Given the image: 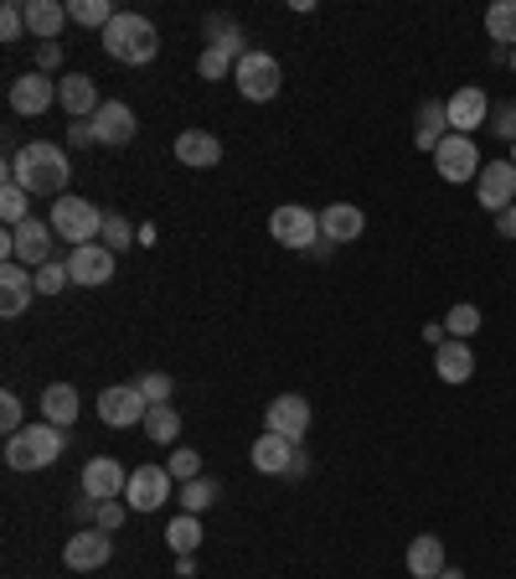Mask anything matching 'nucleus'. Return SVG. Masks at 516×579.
Returning <instances> with one entry per match:
<instances>
[{
  "label": "nucleus",
  "mask_w": 516,
  "mask_h": 579,
  "mask_svg": "<svg viewBox=\"0 0 516 579\" xmlns=\"http://www.w3.org/2000/svg\"><path fill=\"white\" fill-rule=\"evenodd\" d=\"M67 177H73V161H67L63 145L52 140L21 145L6 161V181H17L27 197H67Z\"/></svg>",
  "instance_id": "1"
},
{
  "label": "nucleus",
  "mask_w": 516,
  "mask_h": 579,
  "mask_svg": "<svg viewBox=\"0 0 516 579\" xmlns=\"http://www.w3.org/2000/svg\"><path fill=\"white\" fill-rule=\"evenodd\" d=\"M98 42H104V52H109L114 63H129V67L156 63V52H160L156 21L140 17V11H119V17L98 32Z\"/></svg>",
  "instance_id": "2"
},
{
  "label": "nucleus",
  "mask_w": 516,
  "mask_h": 579,
  "mask_svg": "<svg viewBox=\"0 0 516 579\" xmlns=\"http://www.w3.org/2000/svg\"><path fill=\"white\" fill-rule=\"evenodd\" d=\"M63 434L57 424H48V419H36V424H27L21 434H11L6 440V466L11 471H48L57 455H63Z\"/></svg>",
  "instance_id": "3"
},
{
  "label": "nucleus",
  "mask_w": 516,
  "mask_h": 579,
  "mask_svg": "<svg viewBox=\"0 0 516 579\" xmlns=\"http://www.w3.org/2000/svg\"><path fill=\"white\" fill-rule=\"evenodd\" d=\"M52 239H57V228H52V218H27L21 228H6V239H0V254H6V264L17 259V264H27V270H42V264H52Z\"/></svg>",
  "instance_id": "4"
},
{
  "label": "nucleus",
  "mask_w": 516,
  "mask_h": 579,
  "mask_svg": "<svg viewBox=\"0 0 516 579\" xmlns=\"http://www.w3.org/2000/svg\"><path fill=\"white\" fill-rule=\"evenodd\" d=\"M52 228H57V239H67L73 249H78V243H98L104 212H98L88 197H57V202H52Z\"/></svg>",
  "instance_id": "5"
},
{
  "label": "nucleus",
  "mask_w": 516,
  "mask_h": 579,
  "mask_svg": "<svg viewBox=\"0 0 516 579\" xmlns=\"http://www.w3.org/2000/svg\"><path fill=\"white\" fill-rule=\"evenodd\" d=\"M268 233L280 249H299V254H315V243H320V218L310 208H299V202H284V208L268 212Z\"/></svg>",
  "instance_id": "6"
},
{
  "label": "nucleus",
  "mask_w": 516,
  "mask_h": 579,
  "mask_svg": "<svg viewBox=\"0 0 516 579\" xmlns=\"http://www.w3.org/2000/svg\"><path fill=\"white\" fill-rule=\"evenodd\" d=\"M233 83H238V94L253 98V104H268V98H280V57L274 52H249L243 63L233 67Z\"/></svg>",
  "instance_id": "7"
},
{
  "label": "nucleus",
  "mask_w": 516,
  "mask_h": 579,
  "mask_svg": "<svg viewBox=\"0 0 516 579\" xmlns=\"http://www.w3.org/2000/svg\"><path fill=\"white\" fill-rule=\"evenodd\" d=\"M171 471L166 466H135L129 471V486H125V502H129V513H156V507H166L171 502Z\"/></svg>",
  "instance_id": "8"
},
{
  "label": "nucleus",
  "mask_w": 516,
  "mask_h": 579,
  "mask_svg": "<svg viewBox=\"0 0 516 579\" xmlns=\"http://www.w3.org/2000/svg\"><path fill=\"white\" fill-rule=\"evenodd\" d=\"M145 414H150V403H145V393L135 383H114L98 393V419L109 430H135V424H145Z\"/></svg>",
  "instance_id": "9"
},
{
  "label": "nucleus",
  "mask_w": 516,
  "mask_h": 579,
  "mask_svg": "<svg viewBox=\"0 0 516 579\" xmlns=\"http://www.w3.org/2000/svg\"><path fill=\"white\" fill-rule=\"evenodd\" d=\"M434 171L444 181H475L481 177V150H475V140L450 129V135L439 140V150H434Z\"/></svg>",
  "instance_id": "10"
},
{
  "label": "nucleus",
  "mask_w": 516,
  "mask_h": 579,
  "mask_svg": "<svg viewBox=\"0 0 516 579\" xmlns=\"http://www.w3.org/2000/svg\"><path fill=\"white\" fill-rule=\"evenodd\" d=\"M109 559H114V533H104V528H78L63 544V564H67V569H78V575L104 569Z\"/></svg>",
  "instance_id": "11"
},
{
  "label": "nucleus",
  "mask_w": 516,
  "mask_h": 579,
  "mask_svg": "<svg viewBox=\"0 0 516 579\" xmlns=\"http://www.w3.org/2000/svg\"><path fill=\"white\" fill-rule=\"evenodd\" d=\"M67 274H73V285L78 290H98L114 280V254L104 243H78L73 254H67Z\"/></svg>",
  "instance_id": "12"
},
{
  "label": "nucleus",
  "mask_w": 516,
  "mask_h": 579,
  "mask_svg": "<svg viewBox=\"0 0 516 579\" xmlns=\"http://www.w3.org/2000/svg\"><path fill=\"white\" fill-rule=\"evenodd\" d=\"M475 197L485 212H506L516 202V166L512 161H485L475 177Z\"/></svg>",
  "instance_id": "13"
},
{
  "label": "nucleus",
  "mask_w": 516,
  "mask_h": 579,
  "mask_svg": "<svg viewBox=\"0 0 516 579\" xmlns=\"http://www.w3.org/2000/svg\"><path fill=\"white\" fill-rule=\"evenodd\" d=\"M264 424H268V434H284L289 445H299L305 430H310V403L299 399V393H280V399L264 409Z\"/></svg>",
  "instance_id": "14"
},
{
  "label": "nucleus",
  "mask_w": 516,
  "mask_h": 579,
  "mask_svg": "<svg viewBox=\"0 0 516 579\" xmlns=\"http://www.w3.org/2000/svg\"><path fill=\"white\" fill-rule=\"evenodd\" d=\"M88 125H94L98 145H129L135 140V129H140V119H135V109H129L125 98H104Z\"/></svg>",
  "instance_id": "15"
},
{
  "label": "nucleus",
  "mask_w": 516,
  "mask_h": 579,
  "mask_svg": "<svg viewBox=\"0 0 516 579\" xmlns=\"http://www.w3.org/2000/svg\"><path fill=\"white\" fill-rule=\"evenodd\" d=\"M129 486V471L114 461V455H94L88 466H83V497H98V502H114L125 497Z\"/></svg>",
  "instance_id": "16"
},
{
  "label": "nucleus",
  "mask_w": 516,
  "mask_h": 579,
  "mask_svg": "<svg viewBox=\"0 0 516 579\" xmlns=\"http://www.w3.org/2000/svg\"><path fill=\"white\" fill-rule=\"evenodd\" d=\"M32 295H36V274L11 259V264L0 270V316H6V322H17L21 310L32 306Z\"/></svg>",
  "instance_id": "17"
},
{
  "label": "nucleus",
  "mask_w": 516,
  "mask_h": 579,
  "mask_svg": "<svg viewBox=\"0 0 516 579\" xmlns=\"http://www.w3.org/2000/svg\"><path fill=\"white\" fill-rule=\"evenodd\" d=\"M57 104V83L48 78V73H21L17 83H11V109L17 114H42V109H52Z\"/></svg>",
  "instance_id": "18"
},
{
  "label": "nucleus",
  "mask_w": 516,
  "mask_h": 579,
  "mask_svg": "<svg viewBox=\"0 0 516 579\" xmlns=\"http://www.w3.org/2000/svg\"><path fill=\"white\" fill-rule=\"evenodd\" d=\"M176 161L191 166V171H212L222 161V140L207 135V129H181L176 135Z\"/></svg>",
  "instance_id": "19"
},
{
  "label": "nucleus",
  "mask_w": 516,
  "mask_h": 579,
  "mask_svg": "<svg viewBox=\"0 0 516 579\" xmlns=\"http://www.w3.org/2000/svg\"><path fill=\"white\" fill-rule=\"evenodd\" d=\"M57 104L67 109V119H94L104 98H98L88 73H67V78H57Z\"/></svg>",
  "instance_id": "20"
},
{
  "label": "nucleus",
  "mask_w": 516,
  "mask_h": 579,
  "mask_svg": "<svg viewBox=\"0 0 516 579\" xmlns=\"http://www.w3.org/2000/svg\"><path fill=\"white\" fill-rule=\"evenodd\" d=\"M450 125L454 135H470V129H481L485 125V114H491V104H485V88H475V83H465V88H454L450 98Z\"/></svg>",
  "instance_id": "21"
},
{
  "label": "nucleus",
  "mask_w": 516,
  "mask_h": 579,
  "mask_svg": "<svg viewBox=\"0 0 516 579\" xmlns=\"http://www.w3.org/2000/svg\"><path fill=\"white\" fill-rule=\"evenodd\" d=\"M361 228H367V212L357 202H330V208H320V239L351 243V239H361Z\"/></svg>",
  "instance_id": "22"
},
{
  "label": "nucleus",
  "mask_w": 516,
  "mask_h": 579,
  "mask_svg": "<svg viewBox=\"0 0 516 579\" xmlns=\"http://www.w3.org/2000/svg\"><path fill=\"white\" fill-rule=\"evenodd\" d=\"M295 451L299 445H289V440H284V434H259V440H253V471H264V476H284V471H289V461H295Z\"/></svg>",
  "instance_id": "23"
},
{
  "label": "nucleus",
  "mask_w": 516,
  "mask_h": 579,
  "mask_svg": "<svg viewBox=\"0 0 516 579\" xmlns=\"http://www.w3.org/2000/svg\"><path fill=\"white\" fill-rule=\"evenodd\" d=\"M444 569H450V564H444V538L419 533V538L408 544V575L413 579H439Z\"/></svg>",
  "instance_id": "24"
},
{
  "label": "nucleus",
  "mask_w": 516,
  "mask_h": 579,
  "mask_svg": "<svg viewBox=\"0 0 516 579\" xmlns=\"http://www.w3.org/2000/svg\"><path fill=\"white\" fill-rule=\"evenodd\" d=\"M434 372L444 383H470V372H475V352H470V341H444L434 352Z\"/></svg>",
  "instance_id": "25"
},
{
  "label": "nucleus",
  "mask_w": 516,
  "mask_h": 579,
  "mask_svg": "<svg viewBox=\"0 0 516 579\" xmlns=\"http://www.w3.org/2000/svg\"><path fill=\"white\" fill-rule=\"evenodd\" d=\"M42 414H48V424H57V430H73V419H78V388L48 383V393H42Z\"/></svg>",
  "instance_id": "26"
},
{
  "label": "nucleus",
  "mask_w": 516,
  "mask_h": 579,
  "mask_svg": "<svg viewBox=\"0 0 516 579\" xmlns=\"http://www.w3.org/2000/svg\"><path fill=\"white\" fill-rule=\"evenodd\" d=\"M63 21H67L63 0H27V32H32V36L52 42V36L63 32Z\"/></svg>",
  "instance_id": "27"
},
{
  "label": "nucleus",
  "mask_w": 516,
  "mask_h": 579,
  "mask_svg": "<svg viewBox=\"0 0 516 579\" xmlns=\"http://www.w3.org/2000/svg\"><path fill=\"white\" fill-rule=\"evenodd\" d=\"M444 125H450V104H444V98H429V104L419 109V129H413L419 150H439V140H444Z\"/></svg>",
  "instance_id": "28"
},
{
  "label": "nucleus",
  "mask_w": 516,
  "mask_h": 579,
  "mask_svg": "<svg viewBox=\"0 0 516 579\" xmlns=\"http://www.w3.org/2000/svg\"><path fill=\"white\" fill-rule=\"evenodd\" d=\"M485 32L496 48H516V0H496L485 6Z\"/></svg>",
  "instance_id": "29"
},
{
  "label": "nucleus",
  "mask_w": 516,
  "mask_h": 579,
  "mask_svg": "<svg viewBox=\"0 0 516 579\" xmlns=\"http://www.w3.org/2000/svg\"><path fill=\"white\" fill-rule=\"evenodd\" d=\"M145 434H150L156 445H176V440H181V414H176L171 403H156V409L145 414Z\"/></svg>",
  "instance_id": "30"
},
{
  "label": "nucleus",
  "mask_w": 516,
  "mask_h": 579,
  "mask_svg": "<svg viewBox=\"0 0 516 579\" xmlns=\"http://www.w3.org/2000/svg\"><path fill=\"white\" fill-rule=\"evenodd\" d=\"M166 544H171L176 554H197V548H202V517H197V513L171 517V528H166Z\"/></svg>",
  "instance_id": "31"
},
{
  "label": "nucleus",
  "mask_w": 516,
  "mask_h": 579,
  "mask_svg": "<svg viewBox=\"0 0 516 579\" xmlns=\"http://www.w3.org/2000/svg\"><path fill=\"white\" fill-rule=\"evenodd\" d=\"M140 239V228L129 223L125 212H104V233H98V243L109 249V254H119V249H129V243Z\"/></svg>",
  "instance_id": "32"
},
{
  "label": "nucleus",
  "mask_w": 516,
  "mask_h": 579,
  "mask_svg": "<svg viewBox=\"0 0 516 579\" xmlns=\"http://www.w3.org/2000/svg\"><path fill=\"white\" fill-rule=\"evenodd\" d=\"M218 497H222V486L212 482V476H197V482L181 486V513H197V517H202Z\"/></svg>",
  "instance_id": "33"
},
{
  "label": "nucleus",
  "mask_w": 516,
  "mask_h": 579,
  "mask_svg": "<svg viewBox=\"0 0 516 579\" xmlns=\"http://www.w3.org/2000/svg\"><path fill=\"white\" fill-rule=\"evenodd\" d=\"M444 331H450L454 341H470L475 331H481V306H470V301L450 306V316H444Z\"/></svg>",
  "instance_id": "34"
},
{
  "label": "nucleus",
  "mask_w": 516,
  "mask_h": 579,
  "mask_svg": "<svg viewBox=\"0 0 516 579\" xmlns=\"http://www.w3.org/2000/svg\"><path fill=\"white\" fill-rule=\"evenodd\" d=\"M67 17L78 21V27H98V32H104L119 11H114L109 0H73V6H67Z\"/></svg>",
  "instance_id": "35"
},
{
  "label": "nucleus",
  "mask_w": 516,
  "mask_h": 579,
  "mask_svg": "<svg viewBox=\"0 0 516 579\" xmlns=\"http://www.w3.org/2000/svg\"><path fill=\"white\" fill-rule=\"evenodd\" d=\"M0 218H6V228H21L32 218V197L21 192L17 181H6V192H0Z\"/></svg>",
  "instance_id": "36"
},
{
  "label": "nucleus",
  "mask_w": 516,
  "mask_h": 579,
  "mask_svg": "<svg viewBox=\"0 0 516 579\" xmlns=\"http://www.w3.org/2000/svg\"><path fill=\"white\" fill-rule=\"evenodd\" d=\"M21 36H27V0H6L0 6V42L17 48Z\"/></svg>",
  "instance_id": "37"
},
{
  "label": "nucleus",
  "mask_w": 516,
  "mask_h": 579,
  "mask_svg": "<svg viewBox=\"0 0 516 579\" xmlns=\"http://www.w3.org/2000/svg\"><path fill=\"white\" fill-rule=\"evenodd\" d=\"M67 285H73L67 259H52V264H42V270H36V295H63Z\"/></svg>",
  "instance_id": "38"
},
{
  "label": "nucleus",
  "mask_w": 516,
  "mask_h": 579,
  "mask_svg": "<svg viewBox=\"0 0 516 579\" xmlns=\"http://www.w3.org/2000/svg\"><path fill=\"white\" fill-rule=\"evenodd\" d=\"M145 393V403L156 409V403H171V393H176V383H171V372H140V383H135Z\"/></svg>",
  "instance_id": "39"
},
{
  "label": "nucleus",
  "mask_w": 516,
  "mask_h": 579,
  "mask_svg": "<svg viewBox=\"0 0 516 579\" xmlns=\"http://www.w3.org/2000/svg\"><path fill=\"white\" fill-rule=\"evenodd\" d=\"M166 471H171L176 482L187 486V482H197V476H202V455H197V451H176L171 461H166Z\"/></svg>",
  "instance_id": "40"
},
{
  "label": "nucleus",
  "mask_w": 516,
  "mask_h": 579,
  "mask_svg": "<svg viewBox=\"0 0 516 579\" xmlns=\"http://www.w3.org/2000/svg\"><path fill=\"white\" fill-rule=\"evenodd\" d=\"M0 430H6V440L27 430V409H21L17 393H6V399H0Z\"/></svg>",
  "instance_id": "41"
},
{
  "label": "nucleus",
  "mask_w": 516,
  "mask_h": 579,
  "mask_svg": "<svg viewBox=\"0 0 516 579\" xmlns=\"http://www.w3.org/2000/svg\"><path fill=\"white\" fill-rule=\"evenodd\" d=\"M491 135L516 145V104H496V109H491Z\"/></svg>",
  "instance_id": "42"
},
{
  "label": "nucleus",
  "mask_w": 516,
  "mask_h": 579,
  "mask_svg": "<svg viewBox=\"0 0 516 579\" xmlns=\"http://www.w3.org/2000/svg\"><path fill=\"white\" fill-rule=\"evenodd\" d=\"M125 517H129V502L114 497V502H104V507H98V523H94V528L119 533V528H125Z\"/></svg>",
  "instance_id": "43"
},
{
  "label": "nucleus",
  "mask_w": 516,
  "mask_h": 579,
  "mask_svg": "<svg viewBox=\"0 0 516 579\" xmlns=\"http://www.w3.org/2000/svg\"><path fill=\"white\" fill-rule=\"evenodd\" d=\"M233 32H243V27H238L233 17H222V11H212V17L202 21V36H207V48H212V42H222V36H233Z\"/></svg>",
  "instance_id": "44"
},
{
  "label": "nucleus",
  "mask_w": 516,
  "mask_h": 579,
  "mask_svg": "<svg viewBox=\"0 0 516 579\" xmlns=\"http://www.w3.org/2000/svg\"><path fill=\"white\" fill-rule=\"evenodd\" d=\"M67 140H73V150H83V145H98V135L88 119H67Z\"/></svg>",
  "instance_id": "45"
},
{
  "label": "nucleus",
  "mask_w": 516,
  "mask_h": 579,
  "mask_svg": "<svg viewBox=\"0 0 516 579\" xmlns=\"http://www.w3.org/2000/svg\"><path fill=\"white\" fill-rule=\"evenodd\" d=\"M57 63H63V48L57 42H36V73H52Z\"/></svg>",
  "instance_id": "46"
},
{
  "label": "nucleus",
  "mask_w": 516,
  "mask_h": 579,
  "mask_svg": "<svg viewBox=\"0 0 516 579\" xmlns=\"http://www.w3.org/2000/svg\"><path fill=\"white\" fill-rule=\"evenodd\" d=\"M98 507H104L98 497H78L73 502V517H78V523H98Z\"/></svg>",
  "instance_id": "47"
},
{
  "label": "nucleus",
  "mask_w": 516,
  "mask_h": 579,
  "mask_svg": "<svg viewBox=\"0 0 516 579\" xmlns=\"http://www.w3.org/2000/svg\"><path fill=\"white\" fill-rule=\"evenodd\" d=\"M496 233L501 239H516V202L506 212H496Z\"/></svg>",
  "instance_id": "48"
},
{
  "label": "nucleus",
  "mask_w": 516,
  "mask_h": 579,
  "mask_svg": "<svg viewBox=\"0 0 516 579\" xmlns=\"http://www.w3.org/2000/svg\"><path fill=\"white\" fill-rule=\"evenodd\" d=\"M423 341H429V347H434V352H439V347L450 341V337H444V322H429V326H423Z\"/></svg>",
  "instance_id": "49"
},
{
  "label": "nucleus",
  "mask_w": 516,
  "mask_h": 579,
  "mask_svg": "<svg viewBox=\"0 0 516 579\" xmlns=\"http://www.w3.org/2000/svg\"><path fill=\"white\" fill-rule=\"evenodd\" d=\"M284 476H310V455L295 451V461H289V471H284Z\"/></svg>",
  "instance_id": "50"
},
{
  "label": "nucleus",
  "mask_w": 516,
  "mask_h": 579,
  "mask_svg": "<svg viewBox=\"0 0 516 579\" xmlns=\"http://www.w3.org/2000/svg\"><path fill=\"white\" fill-rule=\"evenodd\" d=\"M176 575H197V554H176Z\"/></svg>",
  "instance_id": "51"
},
{
  "label": "nucleus",
  "mask_w": 516,
  "mask_h": 579,
  "mask_svg": "<svg viewBox=\"0 0 516 579\" xmlns=\"http://www.w3.org/2000/svg\"><path fill=\"white\" fill-rule=\"evenodd\" d=\"M439 579H465V569H454V564H450V569H444V575H439Z\"/></svg>",
  "instance_id": "52"
},
{
  "label": "nucleus",
  "mask_w": 516,
  "mask_h": 579,
  "mask_svg": "<svg viewBox=\"0 0 516 579\" xmlns=\"http://www.w3.org/2000/svg\"><path fill=\"white\" fill-rule=\"evenodd\" d=\"M512 166H516V145H512Z\"/></svg>",
  "instance_id": "53"
},
{
  "label": "nucleus",
  "mask_w": 516,
  "mask_h": 579,
  "mask_svg": "<svg viewBox=\"0 0 516 579\" xmlns=\"http://www.w3.org/2000/svg\"><path fill=\"white\" fill-rule=\"evenodd\" d=\"M512 67H516V48H512Z\"/></svg>",
  "instance_id": "54"
}]
</instances>
